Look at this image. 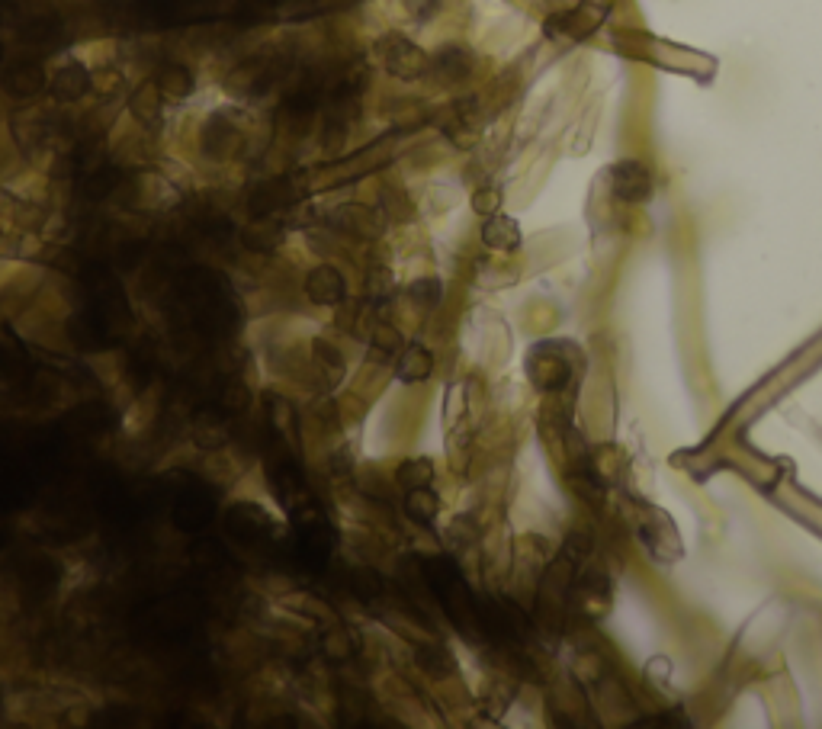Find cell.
I'll use <instances>...</instances> for the list:
<instances>
[{
    "instance_id": "1",
    "label": "cell",
    "mask_w": 822,
    "mask_h": 729,
    "mask_svg": "<svg viewBox=\"0 0 822 729\" xmlns=\"http://www.w3.org/2000/svg\"><path fill=\"white\" fill-rule=\"evenodd\" d=\"M190 444L196 450H222L232 447V418L219 405H203L190 415Z\"/></svg>"
},
{
    "instance_id": "2",
    "label": "cell",
    "mask_w": 822,
    "mask_h": 729,
    "mask_svg": "<svg viewBox=\"0 0 822 729\" xmlns=\"http://www.w3.org/2000/svg\"><path fill=\"white\" fill-rule=\"evenodd\" d=\"M379 58H383V68L402 81H415L428 71V55L399 33H392L379 42Z\"/></svg>"
},
{
    "instance_id": "3",
    "label": "cell",
    "mask_w": 822,
    "mask_h": 729,
    "mask_svg": "<svg viewBox=\"0 0 822 729\" xmlns=\"http://www.w3.org/2000/svg\"><path fill=\"white\" fill-rule=\"evenodd\" d=\"M241 145H245V132H241L232 119L225 116H209V123L203 126V135H200V148L209 161H228L235 158Z\"/></svg>"
},
{
    "instance_id": "4",
    "label": "cell",
    "mask_w": 822,
    "mask_h": 729,
    "mask_svg": "<svg viewBox=\"0 0 822 729\" xmlns=\"http://www.w3.org/2000/svg\"><path fill=\"white\" fill-rule=\"evenodd\" d=\"M49 90L58 103H78L94 90V74H90V68L84 62L71 58V62L58 65L49 74Z\"/></svg>"
},
{
    "instance_id": "5",
    "label": "cell",
    "mask_w": 822,
    "mask_h": 729,
    "mask_svg": "<svg viewBox=\"0 0 822 729\" xmlns=\"http://www.w3.org/2000/svg\"><path fill=\"white\" fill-rule=\"evenodd\" d=\"M611 193L620 203H646L652 196V174L639 161H620L611 167Z\"/></svg>"
},
{
    "instance_id": "6",
    "label": "cell",
    "mask_w": 822,
    "mask_h": 729,
    "mask_svg": "<svg viewBox=\"0 0 822 729\" xmlns=\"http://www.w3.org/2000/svg\"><path fill=\"white\" fill-rule=\"evenodd\" d=\"M476 68V58L473 52H466L463 45H444V49H437L431 58H428V71L434 81L440 84H463L469 81V74Z\"/></svg>"
},
{
    "instance_id": "7",
    "label": "cell",
    "mask_w": 822,
    "mask_h": 729,
    "mask_svg": "<svg viewBox=\"0 0 822 729\" xmlns=\"http://www.w3.org/2000/svg\"><path fill=\"white\" fill-rule=\"evenodd\" d=\"M302 290H306V299L315 302V306H341L347 296V283L344 273L334 264H318L306 273Z\"/></svg>"
},
{
    "instance_id": "8",
    "label": "cell",
    "mask_w": 822,
    "mask_h": 729,
    "mask_svg": "<svg viewBox=\"0 0 822 729\" xmlns=\"http://www.w3.org/2000/svg\"><path fill=\"white\" fill-rule=\"evenodd\" d=\"M0 84H4V90L10 97L33 100V97L42 94V90H49V71H45L39 62H13L4 71Z\"/></svg>"
},
{
    "instance_id": "9",
    "label": "cell",
    "mask_w": 822,
    "mask_h": 729,
    "mask_svg": "<svg viewBox=\"0 0 822 729\" xmlns=\"http://www.w3.org/2000/svg\"><path fill=\"white\" fill-rule=\"evenodd\" d=\"M331 225L344 235H354V238H376L379 229H383V219H379V212L373 206H363V203H344L331 212Z\"/></svg>"
},
{
    "instance_id": "10",
    "label": "cell",
    "mask_w": 822,
    "mask_h": 729,
    "mask_svg": "<svg viewBox=\"0 0 822 729\" xmlns=\"http://www.w3.org/2000/svg\"><path fill=\"white\" fill-rule=\"evenodd\" d=\"M129 113L132 119L139 123L145 132H158L161 129V119H164V97L155 81H142L139 87L129 94Z\"/></svg>"
},
{
    "instance_id": "11",
    "label": "cell",
    "mask_w": 822,
    "mask_h": 729,
    "mask_svg": "<svg viewBox=\"0 0 822 729\" xmlns=\"http://www.w3.org/2000/svg\"><path fill=\"white\" fill-rule=\"evenodd\" d=\"M530 379H534L537 389H546V392H559L569 386L572 379V367L569 360H562L556 354H534L530 357Z\"/></svg>"
},
{
    "instance_id": "12",
    "label": "cell",
    "mask_w": 822,
    "mask_h": 729,
    "mask_svg": "<svg viewBox=\"0 0 822 729\" xmlns=\"http://www.w3.org/2000/svg\"><path fill=\"white\" fill-rule=\"evenodd\" d=\"M158 84L161 90V97L164 100H187L193 90H196V78H193V71L187 65H180V62H161L158 71H155V78H151Z\"/></svg>"
},
{
    "instance_id": "13",
    "label": "cell",
    "mask_w": 822,
    "mask_h": 729,
    "mask_svg": "<svg viewBox=\"0 0 822 729\" xmlns=\"http://www.w3.org/2000/svg\"><path fill=\"white\" fill-rule=\"evenodd\" d=\"M482 241L492 251H514V248H521V229H517L514 219L501 216V212H492L482 225Z\"/></svg>"
},
{
    "instance_id": "14",
    "label": "cell",
    "mask_w": 822,
    "mask_h": 729,
    "mask_svg": "<svg viewBox=\"0 0 822 729\" xmlns=\"http://www.w3.org/2000/svg\"><path fill=\"white\" fill-rule=\"evenodd\" d=\"M216 405L222 408V412H225L228 418H241V415H248V412H251V405H254V389L245 383V379H225L222 389H219Z\"/></svg>"
},
{
    "instance_id": "15",
    "label": "cell",
    "mask_w": 822,
    "mask_h": 729,
    "mask_svg": "<svg viewBox=\"0 0 822 729\" xmlns=\"http://www.w3.org/2000/svg\"><path fill=\"white\" fill-rule=\"evenodd\" d=\"M238 241H241V245H245V251H251V254H270V251L283 241V232H280V229H273V225H270L267 219H257V222L248 225V229H241Z\"/></svg>"
},
{
    "instance_id": "16",
    "label": "cell",
    "mask_w": 822,
    "mask_h": 729,
    "mask_svg": "<svg viewBox=\"0 0 822 729\" xmlns=\"http://www.w3.org/2000/svg\"><path fill=\"white\" fill-rule=\"evenodd\" d=\"M289 193L286 190V184L283 180H270V184H264V187H257L254 193H251V216H257V219H264V216H270V212H277V209H283L286 203H289Z\"/></svg>"
},
{
    "instance_id": "17",
    "label": "cell",
    "mask_w": 822,
    "mask_h": 729,
    "mask_svg": "<svg viewBox=\"0 0 822 729\" xmlns=\"http://www.w3.org/2000/svg\"><path fill=\"white\" fill-rule=\"evenodd\" d=\"M123 187V174L116 171V167H97L94 174H87L84 177V184H81V190H84V196L90 203H103V200H110V196Z\"/></svg>"
},
{
    "instance_id": "18",
    "label": "cell",
    "mask_w": 822,
    "mask_h": 729,
    "mask_svg": "<svg viewBox=\"0 0 822 729\" xmlns=\"http://www.w3.org/2000/svg\"><path fill=\"white\" fill-rule=\"evenodd\" d=\"M437 511H440V501H437V495L428 489V485L408 489V495H405V514H408L411 521H418V524H434Z\"/></svg>"
},
{
    "instance_id": "19",
    "label": "cell",
    "mask_w": 822,
    "mask_h": 729,
    "mask_svg": "<svg viewBox=\"0 0 822 729\" xmlns=\"http://www.w3.org/2000/svg\"><path fill=\"white\" fill-rule=\"evenodd\" d=\"M190 559H193V566H200V569H222L228 553H225L222 540L200 537V540H193V546H190Z\"/></svg>"
},
{
    "instance_id": "20",
    "label": "cell",
    "mask_w": 822,
    "mask_h": 729,
    "mask_svg": "<svg viewBox=\"0 0 822 729\" xmlns=\"http://www.w3.org/2000/svg\"><path fill=\"white\" fill-rule=\"evenodd\" d=\"M418 665L428 672L431 678H447L453 672V656L437 643H424L418 646Z\"/></svg>"
},
{
    "instance_id": "21",
    "label": "cell",
    "mask_w": 822,
    "mask_h": 729,
    "mask_svg": "<svg viewBox=\"0 0 822 729\" xmlns=\"http://www.w3.org/2000/svg\"><path fill=\"white\" fill-rule=\"evenodd\" d=\"M428 373H431V354L418 344L408 347V354H402L399 360V376L405 383H418V379H424Z\"/></svg>"
},
{
    "instance_id": "22",
    "label": "cell",
    "mask_w": 822,
    "mask_h": 729,
    "mask_svg": "<svg viewBox=\"0 0 822 729\" xmlns=\"http://www.w3.org/2000/svg\"><path fill=\"white\" fill-rule=\"evenodd\" d=\"M431 463L428 460H408L402 469H399V479L402 485H408V489H418V485H428L431 482Z\"/></svg>"
},
{
    "instance_id": "23",
    "label": "cell",
    "mask_w": 822,
    "mask_h": 729,
    "mask_svg": "<svg viewBox=\"0 0 822 729\" xmlns=\"http://www.w3.org/2000/svg\"><path fill=\"white\" fill-rule=\"evenodd\" d=\"M408 296H411V299H418V302H428V306H434V302H440V283L431 280V277L415 280V283L408 286Z\"/></svg>"
},
{
    "instance_id": "24",
    "label": "cell",
    "mask_w": 822,
    "mask_h": 729,
    "mask_svg": "<svg viewBox=\"0 0 822 729\" xmlns=\"http://www.w3.org/2000/svg\"><path fill=\"white\" fill-rule=\"evenodd\" d=\"M498 206H501L498 190H479V193L473 196V209L485 212V216H492V212H495Z\"/></svg>"
},
{
    "instance_id": "25",
    "label": "cell",
    "mask_w": 822,
    "mask_h": 729,
    "mask_svg": "<svg viewBox=\"0 0 822 729\" xmlns=\"http://www.w3.org/2000/svg\"><path fill=\"white\" fill-rule=\"evenodd\" d=\"M405 7L415 13V17H428L437 10V0H405Z\"/></svg>"
},
{
    "instance_id": "26",
    "label": "cell",
    "mask_w": 822,
    "mask_h": 729,
    "mask_svg": "<svg viewBox=\"0 0 822 729\" xmlns=\"http://www.w3.org/2000/svg\"><path fill=\"white\" fill-rule=\"evenodd\" d=\"M4 58H7V49H4V42H0V65H4Z\"/></svg>"
}]
</instances>
